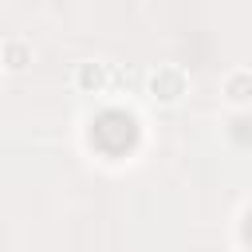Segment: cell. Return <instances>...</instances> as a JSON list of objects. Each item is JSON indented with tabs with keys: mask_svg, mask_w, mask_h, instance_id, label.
<instances>
[{
	"mask_svg": "<svg viewBox=\"0 0 252 252\" xmlns=\"http://www.w3.org/2000/svg\"><path fill=\"white\" fill-rule=\"evenodd\" d=\"M244 87H248V91H252V75H232V79H228V91H232V94H236V98H244V94H240V91H244Z\"/></svg>",
	"mask_w": 252,
	"mask_h": 252,
	"instance_id": "obj_1",
	"label": "cell"
},
{
	"mask_svg": "<svg viewBox=\"0 0 252 252\" xmlns=\"http://www.w3.org/2000/svg\"><path fill=\"white\" fill-rule=\"evenodd\" d=\"M8 59H12V67H24V63H20V59H24V47L12 43V47H8Z\"/></svg>",
	"mask_w": 252,
	"mask_h": 252,
	"instance_id": "obj_2",
	"label": "cell"
}]
</instances>
